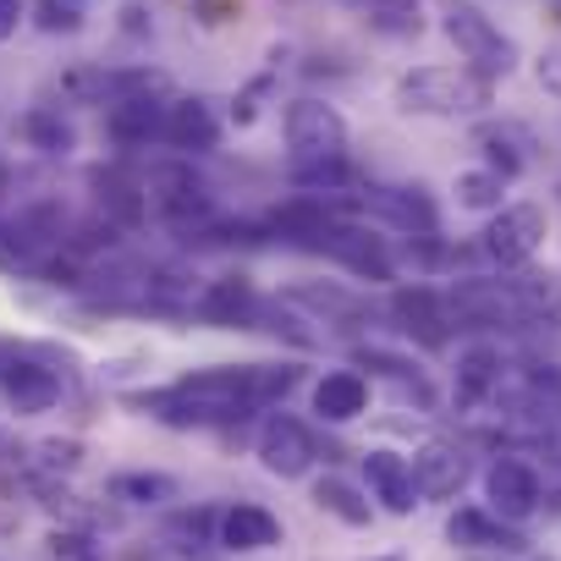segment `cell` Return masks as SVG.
<instances>
[{
	"instance_id": "obj_1",
	"label": "cell",
	"mask_w": 561,
	"mask_h": 561,
	"mask_svg": "<svg viewBox=\"0 0 561 561\" xmlns=\"http://www.w3.org/2000/svg\"><path fill=\"white\" fill-rule=\"evenodd\" d=\"M298 386V369H270V364H253V369H204V375H187L182 386L171 391H154L144 397V408L165 424H215V419H242L248 408H264L275 397H287Z\"/></svg>"
},
{
	"instance_id": "obj_2",
	"label": "cell",
	"mask_w": 561,
	"mask_h": 561,
	"mask_svg": "<svg viewBox=\"0 0 561 561\" xmlns=\"http://www.w3.org/2000/svg\"><path fill=\"white\" fill-rule=\"evenodd\" d=\"M391 100H397L402 116L457 122V116H484L495 105V83L479 78L473 67H413V72L397 78Z\"/></svg>"
},
{
	"instance_id": "obj_3",
	"label": "cell",
	"mask_w": 561,
	"mask_h": 561,
	"mask_svg": "<svg viewBox=\"0 0 561 561\" xmlns=\"http://www.w3.org/2000/svg\"><path fill=\"white\" fill-rule=\"evenodd\" d=\"M440 34L457 45L462 67H473L479 78H512L517 72V45L473 7V0H440Z\"/></svg>"
},
{
	"instance_id": "obj_4",
	"label": "cell",
	"mask_w": 561,
	"mask_h": 561,
	"mask_svg": "<svg viewBox=\"0 0 561 561\" xmlns=\"http://www.w3.org/2000/svg\"><path fill=\"white\" fill-rule=\"evenodd\" d=\"M287 144H293V160H342L347 154V122L336 105L325 100H293L287 105Z\"/></svg>"
},
{
	"instance_id": "obj_5",
	"label": "cell",
	"mask_w": 561,
	"mask_h": 561,
	"mask_svg": "<svg viewBox=\"0 0 561 561\" xmlns=\"http://www.w3.org/2000/svg\"><path fill=\"white\" fill-rule=\"evenodd\" d=\"M545 237H550V220H545L539 204H506V209H495V220L484 226V253H490L501 270H517V264H528V259L545 248Z\"/></svg>"
},
{
	"instance_id": "obj_6",
	"label": "cell",
	"mask_w": 561,
	"mask_h": 561,
	"mask_svg": "<svg viewBox=\"0 0 561 561\" xmlns=\"http://www.w3.org/2000/svg\"><path fill=\"white\" fill-rule=\"evenodd\" d=\"M446 304H451V320H468V325H528L517 280H457Z\"/></svg>"
},
{
	"instance_id": "obj_7",
	"label": "cell",
	"mask_w": 561,
	"mask_h": 561,
	"mask_svg": "<svg viewBox=\"0 0 561 561\" xmlns=\"http://www.w3.org/2000/svg\"><path fill=\"white\" fill-rule=\"evenodd\" d=\"M144 198L171 220V226H193V220H204L209 215V193H204V182L193 176V165H154L149 171V182H144Z\"/></svg>"
},
{
	"instance_id": "obj_8",
	"label": "cell",
	"mask_w": 561,
	"mask_h": 561,
	"mask_svg": "<svg viewBox=\"0 0 561 561\" xmlns=\"http://www.w3.org/2000/svg\"><path fill=\"white\" fill-rule=\"evenodd\" d=\"M259 462H264V473H275V479H304L309 462H314L309 430H304L298 419H287V413H275V419L259 430Z\"/></svg>"
},
{
	"instance_id": "obj_9",
	"label": "cell",
	"mask_w": 561,
	"mask_h": 561,
	"mask_svg": "<svg viewBox=\"0 0 561 561\" xmlns=\"http://www.w3.org/2000/svg\"><path fill=\"white\" fill-rule=\"evenodd\" d=\"M320 248H325L336 264H347L353 275H364V280H391V275H397L386 242H380L375 231H364V226H336V220H331V226L320 231Z\"/></svg>"
},
{
	"instance_id": "obj_10",
	"label": "cell",
	"mask_w": 561,
	"mask_h": 561,
	"mask_svg": "<svg viewBox=\"0 0 561 561\" xmlns=\"http://www.w3.org/2000/svg\"><path fill=\"white\" fill-rule=\"evenodd\" d=\"M484 495L495 506V517H528L539 506V473L523 462V457H495L484 468Z\"/></svg>"
},
{
	"instance_id": "obj_11",
	"label": "cell",
	"mask_w": 561,
	"mask_h": 561,
	"mask_svg": "<svg viewBox=\"0 0 561 561\" xmlns=\"http://www.w3.org/2000/svg\"><path fill=\"white\" fill-rule=\"evenodd\" d=\"M165 116H171V105H160V94H127V100H111L105 127L122 149H144V144L165 138Z\"/></svg>"
},
{
	"instance_id": "obj_12",
	"label": "cell",
	"mask_w": 561,
	"mask_h": 561,
	"mask_svg": "<svg viewBox=\"0 0 561 561\" xmlns=\"http://www.w3.org/2000/svg\"><path fill=\"white\" fill-rule=\"evenodd\" d=\"M391 314H397L402 331L419 336L424 347H446V336H451V304H446L440 293H430V287H402V293L391 298Z\"/></svg>"
},
{
	"instance_id": "obj_13",
	"label": "cell",
	"mask_w": 561,
	"mask_h": 561,
	"mask_svg": "<svg viewBox=\"0 0 561 561\" xmlns=\"http://www.w3.org/2000/svg\"><path fill=\"white\" fill-rule=\"evenodd\" d=\"M413 484H419V495H430V501H451V495L468 484V451L451 446V440L419 446V457H413Z\"/></svg>"
},
{
	"instance_id": "obj_14",
	"label": "cell",
	"mask_w": 561,
	"mask_h": 561,
	"mask_svg": "<svg viewBox=\"0 0 561 561\" xmlns=\"http://www.w3.org/2000/svg\"><path fill=\"white\" fill-rule=\"evenodd\" d=\"M0 397L12 402V413H50L61 402V380L45 364L12 358L7 369H0Z\"/></svg>"
},
{
	"instance_id": "obj_15",
	"label": "cell",
	"mask_w": 561,
	"mask_h": 561,
	"mask_svg": "<svg viewBox=\"0 0 561 561\" xmlns=\"http://www.w3.org/2000/svg\"><path fill=\"white\" fill-rule=\"evenodd\" d=\"M364 479H369V490H375V501L391 512V517H408L419 501V484H413V462L408 457H397V451H369L364 457Z\"/></svg>"
},
{
	"instance_id": "obj_16",
	"label": "cell",
	"mask_w": 561,
	"mask_h": 561,
	"mask_svg": "<svg viewBox=\"0 0 561 561\" xmlns=\"http://www.w3.org/2000/svg\"><path fill=\"white\" fill-rule=\"evenodd\" d=\"M165 144H176V149H187V154L215 149V144H220V116H215V105H204V100H176L171 116H165Z\"/></svg>"
},
{
	"instance_id": "obj_17",
	"label": "cell",
	"mask_w": 561,
	"mask_h": 561,
	"mask_svg": "<svg viewBox=\"0 0 561 561\" xmlns=\"http://www.w3.org/2000/svg\"><path fill=\"white\" fill-rule=\"evenodd\" d=\"M446 539H451L457 550H501V556L523 550V539H517L512 528H501V523H495L490 512H479V506L451 512V517H446Z\"/></svg>"
},
{
	"instance_id": "obj_18",
	"label": "cell",
	"mask_w": 561,
	"mask_h": 561,
	"mask_svg": "<svg viewBox=\"0 0 561 561\" xmlns=\"http://www.w3.org/2000/svg\"><path fill=\"white\" fill-rule=\"evenodd\" d=\"M495 386H501V353L484 347V342H473V347L457 358V386H451L457 408H479V402H490Z\"/></svg>"
},
{
	"instance_id": "obj_19",
	"label": "cell",
	"mask_w": 561,
	"mask_h": 561,
	"mask_svg": "<svg viewBox=\"0 0 561 561\" xmlns=\"http://www.w3.org/2000/svg\"><path fill=\"white\" fill-rule=\"evenodd\" d=\"M364 408H369V386H364V375H353V369H336V375H325V380L314 386V413L331 419V424H347V419H358Z\"/></svg>"
},
{
	"instance_id": "obj_20",
	"label": "cell",
	"mask_w": 561,
	"mask_h": 561,
	"mask_svg": "<svg viewBox=\"0 0 561 561\" xmlns=\"http://www.w3.org/2000/svg\"><path fill=\"white\" fill-rule=\"evenodd\" d=\"M280 539V523L264 512V506H231V512H220V545L226 550H264V545H275Z\"/></svg>"
},
{
	"instance_id": "obj_21",
	"label": "cell",
	"mask_w": 561,
	"mask_h": 561,
	"mask_svg": "<svg viewBox=\"0 0 561 561\" xmlns=\"http://www.w3.org/2000/svg\"><path fill=\"white\" fill-rule=\"evenodd\" d=\"M369 209H380V215L397 220L402 231H419V237L435 231V204H430L419 187H380V193H369Z\"/></svg>"
},
{
	"instance_id": "obj_22",
	"label": "cell",
	"mask_w": 561,
	"mask_h": 561,
	"mask_svg": "<svg viewBox=\"0 0 561 561\" xmlns=\"http://www.w3.org/2000/svg\"><path fill=\"white\" fill-rule=\"evenodd\" d=\"M204 320H215V325H237V320H248V314H259V304H253V287L242 275H226V280H215V287L204 293Z\"/></svg>"
},
{
	"instance_id": "obj_23",
	"label": "cell",
	"mask_w": 561,
	"mask_h": 561,
	"mask_svg": "<svg viewBox=\"0 0 561 561\" xmlns=\"http://www.w3.org/2000/svg\"><path fill=\"white\" fill-rule=\"evenodd\" d=\"M364 18L386 39H413L424 28V7H419V0H364Z\"/></svg>"
},
{
	"instance_id": "obj_24",
	"label": "cell",
	"mask_w": 561,
	"mask_h": 561,
	"mask_svg": "<svg viewBox=\"0 0 561 561\" xmlns=\"http://www.w3.org/2000/svg\"><path fill=\"white\" fill-rule=\"evenodd\" d=\"M479 144H484V154H490V171H501L506 182L528 171V138H523L517 127H484Z\"/></svg>"
},
{
	"instance_id": "obj_25",
	"label": "cell",
	"mask_w": 561,
	"mask_h": 561,
	"mask_svg": "<svg viewBox=\"0 0 561 561\" xmlns=\"http://www.w3.org/2000/svg\"><path fill=\"white\" fill-rule=\"evenodd\" d=\"M451 193H457V204L462 209H501V193H506V176L501 171H462L457 182H451Z\"/></svg>"
},
{
	"instance_id": "obj_26",
	"label": "cell",
	"mask_w": 561,
	"mask_h": 561,
	"mask_svg": "<svg viewBox=\"0 0 561 561\" xmlns=\"http://www.w3.org/2000/svg\"><path fill=\"white\" fill-rule=\"evenodd\" d=\"M111 495L116 501H133V506H160V501L176 495V484L165 473H116L111 479Z\"/></svg>"
},
{
	"instance_id": "obj_27",
	"label": "cell",
	"mask_w": 561,
	"mask_h": 561,
	"mask_svg": "<svg viewBox=\"0 0 561 561\" xmlns=\"http://www.w3.org/2000/svg\"><path fill=\"white\" fill-rule=\"evenodd\" d=\"M314 501H320L325 512H336L342 523H353V528L369 523V501H364L353 484H342V479H320V484H314Z\"/></svg>"
},
{
	"instance_id": "obj_28",
	"label": "cell",
	"mask_w": 561,
	"mask_h": 561,
	"mask_svg": "<svg viewBox=\"0 0 561 561\" xmlns=\"http://www.w3.org/2000/svg\"><path fill=\"white\" fill-rule=\"evenodd\" d=\"M23 133H28V144H34V149H45V154H61V149H72V127H67L56 111H45V105L23 116Z\"/></svg>"
},
{
	"instance_id": "obj_29",
	"label": "cell",
	"mask_w": 561,
	"mask_h": 561,
	"mask_svg": "<svg viewBox=\"0 0 561 561\" xmlns=\"http://www.w3.org/2000/svg\"><path fill=\"white\" fill-rule=\"evenodd\" d=\"M94 187H100V209H111V215H116V220H127V226L149 209V198H144L138 187H127L122 176H100Z\"/></svg>"
},
{
	"instance_id": "obj_30",
	"label": "cell",
	"mask_w": 561,
	"mask_h": 561,
	"mask_svg": "<svg viewBox=\"0 0 561 561\" xmlns=\"http://www.w3.org/2000/svg\"><path fill=\"white\" fill-rule=\"evenodd\" d=\"M34 23H39L45 34H78V28H83V12H78V0H39Z\"/></svg>"
},
{
	"instance_id": "obj_31",
	"label": "cell",
	"mask_w": 561,
	"mask_h": 561,
	"mask_svg": "<svg viewBox=\"0 0 561 561\" xmlns=\"http://www.w3.org/2000/svg\"><path fill=\"white\" fill-rule=\"evenodd\" d=\"M293 298H298V304H309V309H320V314H358V304H353L347 293H325V287H298Z\"/></svg>"
},
{
	"instance_id": "obj_32",
	"label": "cell",
	"mask_w": 561,
	"mask_h": 561,
	"mask_svg": "<svg viewBox=\"0 0 561 561\" xmlns=\"http://www.w3.org/2000/svg\"><path fill=\"white\" fill-rule=\"evenodd\" d=\"M264 94H270V72H264V78H253V83H248V89L237 94V105H231V116H237V127H248V122L259 116V100H264Z\"/></svg>"
},
{
	"instance_id": "obj_33",
	"label": "cell",
	"mask_w": 561,
	"mask_h": 561,
	"mask_svg": "<svg viewBox=\"0 0 561 561\" xmlns=\"http://www.w3.org/2000/svg\"><path fill=\"white\" fill-rule=\"evenodd\" d=\"M50 550H56V556H72V561H100V550H89V539H83V534H56V539H50Z\"/></svg>"
},
{
	"instance_id": "obj_34",
	"label": "cell",
	"mask_w": 561,
	"mask_h": 561,
	"mask_svg": "<svg viewBox=\"0 0 561 561\" xmlns=\"http://www.w3.org/2000/svg\"><path fill=\"white\" fill-rule=\"evenodd\" d=\"M78 457H83L78 440H45V462L50 468H78Z\"/></svg>"
},
{
	"instance_id": "obj_35",
	"label": "cell",
	"mask_w": 561,
	"mask_h": 561,
	"mask_svg": "<svg viewBox=\"0 0 561 561\" xmlns=\"http://www.w3.org/2000/svg\"><path fill=\"white\" fill-rule=\"evenodd\" d=\"M539 83H545V89L561 100V45H550V50L539 56Z\"/></svg>"
},
{
	"instance_id": "obj_36",
	"label": "cell",
	"mask_w": 561,
	"mask_h": 561,
	"mask_svg": "<svg viewBox=\"0 0 561 561\" xmlns=\"http://www.w3.org/2000/svg\"><path fill=\"white\" fill-rule=\"evenodd\" d=\"M28 18V7H23V0H0V45H7L12 34H18V23Z\"/></svg>"
},
{
	"instance_id": "obj_37",
	"label": "cell",
	"mask_w": 561,
	"mask_h": 561,
	"mask_svg": "<svg viewBox=\"0 0 561 561\" xmlns=\"http://www.w3.org/2000/svg\"><path fill=\"white\" fill-rule=\"evenodd\" d=\"M506 561H556V556H545V550H512Z\"/></svg>"
},
{
	"instance_id": "obj_38",
	"label": "cell",
	"mask_w": 561,
	"mask_h": 561,
	"mask_svg": "<svg viewBox=\"0 0 561 561\" xmlns=\"http://www.w3.org/2000/svg\"><path fill=\"white\" fill-rule=\"evenodd\" d=\"M545 451H550V462H561V435H550V440H545Z\"/></svg>"
},
{
	"instance_id": "obj_39",
	"label": "cell",
	"mask_w": 561,
	"mask_h": 561,
	"mask_svg": "<svg viewBox=\"0 0 561 561\" xmlns=\"http://www.w3.org/2000/svg\"><path fill=\"white\" fill-rule=\"evenodd\" d=\"M7 457H18V451H12V440H7V435H0V462H7Z\"/></svg>"
},
{
	"instance_id": "obj_40",
	"label": "cell",
	"mask_w": 561,
	"mask_h": 561,
	"mask_svg": "<svg viewBox=\"0 0 561 561\" xmlns=\"http://www.w3.org/2000/svg\"><path fill=\"white\" fill-rule=\"evenodd\" d=\"M375 561H402V556H375Z\"/></svg>"
}]
</instances>
